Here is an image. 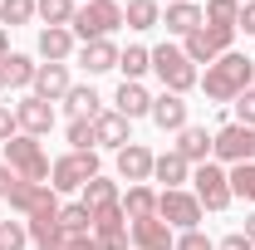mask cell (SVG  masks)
Wrapping results in <instances>:
<instances>
[{
	"mask_svg": "<svg viewBox=\"0 0 255 250\" xmlns=\"http://www.w3.org/2000/svg\"><path fill=\"white\" fill-rule=\"evenodd\" d=\"M255 79V59H246V54H221L216 64H206V74H201V89H206V98L211 103H236V98L251 89Z\"/></svg>",
	"mask_w": 255,
	"mask_h": 250,
	"instance_id": "cell-1",
	"label": "cell"
},
{
	"mask_svg": "<svg viewBox=\"0 0 255 250\" xmlns=\"http://www.w3.org/2000/svg\"><path fill=\"white\" fill-rule=\"evenodd\" d=\"M118 25H123V5L118 0H89V5L74 10V25L69 30H74V39L89 44V39H108Z\"/></svg>",
	"mask_w": 255,
	"mask_h": 250,
	"instance_id": "cell-2",
	"label": "cell"
},
{
	"mask_svg": "<svg viewBox=\"0 0 255 250\" xmlns=\"http://www.w3.org/2000/svg\"><path fill=\"white\" fill-rule=\"evenodd\" d=\"M152 74L162 79L167 94H187L191 84H201V74H196V64L182 54V44H157V49H152Z\"/></svg>",
	"mask_w": 255,
	"mask_h": 250,
	"instance_id": "cell-3",
	"label": "cell"
},
{
	"mask_svg": "<svg viewBox=\"0 0 255 250\" xmlns=\"http://www.w3.org/2000/svg\"><path fill=\"white\" fill-rule=\"evenodd\" d=\"M5 162L20 182H49V157L39 147V137H30V132H15L5 142Z\"/></svg>",
	"mask_w": 255,
	"mask_h": 250,
	"instance_id": "cell-4",
	"label": "cell"
},
{
	"mask_svg": "<svg viewBox=\"0 0 255 250\" xmlns=\"http://www.w3.org/2000/svg\"><path fill=\"white\" fill-rule=\"evenodd\" d=\"M231 44H236V30H221V25H201V30H191L182 39V54L191 64H216L221 54H231Z\"/></svg>",
	"mask_w": 255,
	"mask_h": 250,
	"instance_id": "cell-5",
	"label": "cell"
},
{
	"mask_svg": "<svg viewBox=\"0 0 255 250\" xmlns=\"http://www.w3.org/2000/svg\"><path fill=\"white\" fill-rule=\"evenodd\" d=\"M98 177V157L94 152H69L49 167V187L54 191H84Z\"/></svg>",
	"mask_w": 255,
	"mask_h": 250,
	"instance_id": "cell-6",
	"label": "cell"
},
{
	"mask_svg": "<svg viewBox=\"0 0 255 250\" xmlns=\"http://www.w3.org/2000/svg\"><path fill=\"white\" fill-rule=\"evenodd\" d=\"M157 216L172 226V231H201V201L196 191H157Z\"/></svg>",
	"mask_w": 255,
	"mask_h": 250,
	"instance_id": "cell-7",
	"label": "cell"
},
{
	"mask_svg": "<svg viewBox=\"0 0 255 250\" xmlns=\"http://www.w3.org/2000/svg\"><path fill=\"white\" fill-rule=\"evenodd\" d=\"M191 182H196V201H201V211H226V206H231V177H226V167L201 162V167L191 172Z\"/></svg>",
	"mask_w": 255,
	"mask_h": 250,
	"instance_id": "cell-8",
	"label": "cell"
},
{
	"mask_svg": "<svg viewBox=\"0 0 255 250\" xmlns=\"http://www.w3.org/2000/svg\"><path fill=\"white\" fill-rule=\"evenodd\" d=\"M211 157H221V162H255V127L246 123H226L216 137H211Z\"/></svg>",
	"mask_w": 255,
	"mask_h": 250,
	"instance_id": "cell-9",
	"label": "cell"
},
{
	"mask_svg": "<svg viewBox=\"0 0 255 250\" xmlns=\"http://www.w3.org/2000/svg\"><path fill=\"white\" fill-rule=\"evenodd\" d=\"M15 123H20V132H30V137H44V132L54 127V103H44L39 94L20 98V103H15Z\"/></svg>",
	"mask_w": 255,
	"mask_h": 250,
	"instance_id": "cell-10",
	"label": "cell"
},
{
	"mask_svg": "<svg viewBox=\"0 0 255 250\" xmlns=\"http://www.w3.org/2000/svg\"><path fill=\"white\" fill-rule=\"evenodd\" d=\"M132 246L137 250H177V236L162 216H147V221H132Z\"/></svg>",
	"mask_w": 255,
	"mask_h": 250,
	"instance_id": "cell-11",
	"label": "cell"
},
{
	"mask_svg": "<svg viewBox=\"0 0 255 250\" xmlns=\"http://www.w3.org/2000/svg\"><path fill=\"white\" fill-rule=\"evenodd\" d=\"M152 162H157V157L147 152L142 142H128L123 152H118V177L132 182V187H137V182H152Z\"/></svg>",
	"mask_w": 255,
	"mask_h": 250,
	"instance_id": "cell-12",
	"label": "cell"
},
{
	"mask_svg": "<svg viewBox=\"0 0 255 250\" xmlns=\"http://www.w3.org/2000/svg\"><path fill=\"white\" fill-rule=\"evenodd\" d=\"M147 118H152L162 132H182V127H187V103H182V94H167V89H162V94L152 98V113H147Z\"/></svg>",
	"mask_w": 255,
	"mask_h": 250,
	"instance_id": "cell-13",
	"label": "cell"
},
{
	"mask_svg": "<svg viewBox=\"0 0 255 250\" xmlns=\"http://www.w3.org/2000/svg\"><path fill=\"white\" fill-rule=\"evenodd\" d=\"M94 142H98V147H113V152H123L128 142H132L128 118H123V113H113V108H108V113H98V118H94Z\"/></svg>",
	"mask_w": 255,
	"mask_h": 250,
	"instance_id": "cell-14",
	"label": "cell"
},
{
	"mask_svg": "<svg viewBox=\"0 0 255 250\" xmlns=\"http://www.w3.org/2000/svg\"><path fill=\"white\" fill-rule=\"evenodd\" d=\"M39 54H44L49 64H64L69 54H79L74 30H64V25H44V30H39Z\"/></svg>",
	"mask_w": 255,
	"mask_h": 250,
	"instance_id": "cell-15",
	"label": "cell"
},
{
	"mask_svg": "<svg viewBox=\"0 0 255 250\" xmlns=\"http://www.w3.org/2000/svg\"><path fill=\"white\" fill-rule=\"evenodd\" d=\"M69 89H74V84H69V69H64V64H39V69H34V94L44 98V103H59Z\"/></svg>",
	"mask_w": 255,
	"mask_h": 250,
	"instance_id": "cell-16",
	"label": "cell"
},
{
	"mask_svg": "<svg viewBox=\"0 0 255 250\" xmlns=\"http://www.w3.org/2000/svg\"><path fill=\"white\" fill-rule=\"evenodd\" d=\"M118 44L113 39H89V44H79V64L89 69V74H108V69H118Z\"/></svg>",
	"mask_w": 255,
	"mask_h": 250,
	"instance_id": "cell-17",
	"label": "cell"
},
{
	"mask_svg": "<svg viewBox=\"0 0 255 250\" xmlns=\"http://www.w3.org/2000/svg\"><path fill=\"white\" fill-rule=\"evenodd\" d=\"M113 113H123L128 123L132 118H142V113H152V94L142 89V84H118V94H113Z\"/></svg>",
	"mask_w": 255,
	"mask_h": 250,
	"instance_id": "cell-18",
	"label": "cell"
},
{
	"mask_svg": "<svg viewBox=\"0 0 255 250\" xmlns=\"http://www.w3.org/2000/svg\"><path fill=\"white\" fill-rule=\"evenodd\" d=\"M162 25H167V34H182V39H187L191 30H201V25H206V15H201V5H196V0H187V5H167Z\"/></svg>",
	"mask_w": 255,
	"mask_h": 250,
	"instance_id": "cell-19",
	"label": "cell"
},
{
	"mask_svg": "<svg viewBox=\"0 0 255 250\" xmlns=\"http://www.w3.org/2000/svg\"><path fill=\"white\" fill-rule=\"evenodd\" d=\"M84 206H89V216H103V211H118L123 196H118V187H113L108 177H94V182L84 187Z\"/></svg>",
	"mask_w": 255,
	"mask_h": 250,
	"instance_id": "cell-20",
	"label": "cell"
},
{
	"mask_svg": "<svg viewBox=\"0 0 255 250\" xmlns=\"http://www.w3.org/2000/svg\"><path fill=\"white\" fill-rule=\"evenodd\" d=\"M152 177H157V182H167V191H177L182 182H191V162L172 147V152H162L157 162H152Z\"/></svg>",
	"mask_w": 255,
	"mask_h": 250,
	"instance_id": "cell-21",
	"label": "cell"
},
{
	"mask_svg": "<svg viewBox=\"0 0 255 250\" xmlns=\"http://www.w3.org/2000/svg\"><path fill=\"white\" fill-rule=\"evenodd\" d=\"M177 152L201 167V162L211 157V132H206V127H196V123H187L182 132H177Z\"/></svg>",
	"mask_w": 255,
	"mask_h": 250,
	"instance_id": "cell-22",
	"label": "cell"
},
{
	"mask_svg": "<svg viewBox=\"0 0 255 250\" xmlns=\"http://www.w3.org/2000/svg\"><path fill=\"white\" fill-rule=\"evenodd\" d=\"M123 216H128V221H147V216H157V191L147 187V182L128 187V196H123Z\"/></svg>",
	"mask_w": 255,
	"mask_h": 250,
	"instance_id": "cell-23",
	"label": "cell"
},
{
	"mask_svg": "<svg viewBox=\"0 0 255 250\" xmlns=\"http://www.w3.org/2000/svg\"><path fill=\"white\" fill-rule=\"evenodd\" d=\"M123 25L128 30H152V25H162V5L157 0H128L123 5Z\"/></svg>",
	"mask_w": 255,
	"mask_h": 250,
	"instance_id": "cell-24",
	"label": "cell"
},
{
	"mask_svg": "<svg viewBox=\"0 0 255 250\" xmlns=\"http://www.w3.org/2000/svg\"><path fill=\"white\" fill-rule=\"evenodd\" d=\"M64 103H69L74 118H98V113H103V98H98L89 84H74V89L64 94Z\"/></svg>",
	"mask_w": 255,
	"mask_h": 250,
	"instance_id": "cell-25",
	"label": "cell"
},
{
	"mask_svg": "<svg viewBox=\"0 0 255 250\" xmlns=\"http://www.w3.org/2000/svg\"><path fill=\"white\" fill-rule=\"evenodd\" d=\"M118 69H123L128 84H137V79L152 69V49H142V44H128L123 54H118Z\"/></svg>",
	"mask_w": 255,
	"mask_h": 250,
	"instance_id": "cell-26",
	"label": "cell"
},
{
	"mask_svg": "<svg viewBox=\"0 0 255 250\" xmlns=\"http://www.w3.org/2000/svg\"><path fill=\"white\" fill-rule=\"evenodd\" d=\"M34 69H39V64H34L30 54H10V59H5V84H10V89H34Z\"/></svg>",
	"mask_w": 255,
	"mask_h": 250,
	"instance_id": "cell-27",
	"label": "cell"
},
{
	"mask_svg": "<svg viewBox=\"0 0 255 250\" xmlns=\"http://www.w3.org/2000/svg\"><path fill=\"white\" fill-rule=\"evenodd\" d=\"M74 10H79L74 0H34V15H39L44 25H64V30L74 25Z\"/></svg>",
	"mask_w": 255,
	"mask_h": 250,
	"instance_id": "cell-28",
	"label": "cell"
},
{
	"mask_svg": "<svg viewBox=\"0 0 255 250\" xmlns=\"http://www.w3.org/2000/svg\"><path fill=\"white\" fill-rule=\"evenodd\" d=\"M59 231H69V236H89V231H94V216H89V206H84V201H74V206H59Z\"/></svg>",
	"mask_w": 255,
	"mask_h": 250,
	"instance_id": "cell-29",
	"label": "cell"
},
{
	"mask_svg": "<svg viewBox=\"0 0 255 250\" xmlns=\"http://www.w3.org/2000/svg\"><path fill=\"white\" fill-rule=\"evenodd\" d=\"M226 177H231V196H241V201L255 206V162H236Z\"/></svg>",
	"mask_w": 255,
	"mask_h": 250,
	"instance_id": "cell-30",
	"label": "cell"
},
{
	"mask_svg": "<svg viewBox=\"0 0 255 250\" xmlns=\"http://www.w3.org/2000/svg\"><path fill=\"white\" fill-rule=\"evenodd\" d=\"M201 15H206V25L236 30V20H241V5H236V0H206V5H201Z\"/></svg>",
	"mask_w": 255,
	"mask_h": 250,
	"instance_id": "cell-31",
	"label": "cell"
},
{
	"mask_svg": "<svg viewBox=\"0 0 255 250\" xmlns=\"http://www.w3.org/2000/svg\"><path fill=\"white\" fill-rule=\"evenodd\" d=\"M39 250H103V246H98L94 236H69V231H54Z\"/></svg>",
	"mask_w": 255,
	"mask_h": 250,
	"instance_id": "cell-32",
	"label": "cell"
},
{
	"mask_svg": "<svg viewBox=\"0 0 255 250\" xmlns=\"http://www.w3.org/2000/svg\"><path fill=\"white\" fill-rule=\"evenodd\" d=\"M0 20L15 30V25H30L34 20V0H0Z\"/></svg>",
	"mask_w": 255,
	"mask_h": 250,
	"instance_id": "cell-33",
	"label": "cell"
},
{
	"mask_svg": "<svg viewBox=\"0 0 255 250\" xmlns=\"http://www.w3.org/2000/svg\"><path fill=\"white\" fill-rule=\"evenodd\" d=\"M30 246V226L25 221H0V250H25Z\"/></svg>",
	"mask_w": 255,
	"mask_h": 250,
	"instance_id": "cell-34",
	"label": "cell"
},
{
	"mask_svg": "<svg viewBox=\"0 0 255 250\" xmlns=\"http://www.w3.org/2000/svg\"><path fill=\"white\" fill-rule=\"evenodd\" d=\"M69 142H74V152H94V118H69Z\"/></svg>",
	"mask_w": 255,
	"mask_h": 250,
	"instance_id": "cell-35",
	"label": "cell"
},
{
	"mask_svg": "<svg viewBox=\"0 0 255 250\" xmlns=\"http://www.w3.org/2000/svg\"><path fill=\"white\" fill-rule=\"evenodd\" d=\"M177 250H216V241L201 236V231H182V236H177Z\"/></svg>",
	"mask_w": 255,
	"mask_h": 250,
	"instance_id": "cell-36",
	"label": "cell"
},
{
	"mask_svg": "<svg viewBox=\"0 0 255 250\" xmlns=\"http://www.w3.org/2000/svg\"><path fill=\"white\" fill-rule=\"evenodd\" d=\"M236 123L255 127V89H246V94L236 98Z\"/></svg>",
	"mask_w": 255,
	"mask_h": 250,
	"instance_id": "cell-37",
	"label": "cell"
},
{
	"mask_svg": "<svg viewBox=\"0 0 255 250\" xmlns=\"http://www.w3.org/2000/svg\"><path fill=\"white\" fill-rule=\"evenodd\" d=\"M15 132H20V123H15V108H5V103H0V142H10Z\"/></svg>",
	"mask_w": 255,
	"mask_h": 250,
	"instance_id": "cell-38",
	"label": "cell"
},
{
	"mask_svg": "<svg viewBox=\"0 0 255 250\" xmlns=\"http://www.w3.org/2000/svg\"><path fill=\"white\" fill-rule=\"evenodd\" d=\"M236 30L255 34V0H246V5H241V20H236Z\"/></svg>",
	"mask_w": 255,
	"mask_h": 250,
	"instance_id": "cell-39",
	"label": "cell"
},
{
	"mask_svg": "<svg viewBox=\"0 0 255 250\" xmlns=\"http://www.w3.org/2000/svg\"><path fill=\"white\" fill-rule=\"evenodd\" d=\"M216 250H255V246L246 241V231H231V236H226V241H221Z\"/></svg>",
	"mask_w": 255,
	"mask_h": 250,
	"instance_id": "cell-40",
	"label": "cell"
},
{
	"mask_svg": "<svg viewBox=\"0 0 255 250\" xmlns=\"http://www.w3.org/2000/svg\"><path fill=\"white\" fill-rule=\"evenodd\" d=\"M15 182H20V177L10 172V162H0V196H10V187H15Z\"/></svg>",
	"mask_w": 255,
	"mask_h": 250,
	"instance_id": "cell-41",
	"label": "cell"
},
{
	"mask_svg": "<svg viewBox=\"0 0 255 250\" xmlns=\"http://www.w3.org/2000/svg\"><path fill=\"white\" fill-rule=\"evenodd\" d=\"M10 59V30H5V25H0V64Z\"/></svg>",
	"mask_w": 255,
	"mask_h": 250,
	"instance_id": "cell-42",
	"label": "cell"
},
{
	"mask_svg": "<svg viewBox=\"0 0 255 250\" xmlns=\"http://www.w3.org/2000/svg\"><path fill=\"white\" fill-rule=\"evenodd\" d=\"M246 241H251V246H255V211H251V216H246Z\"/></svg>",
	"mask_w": 255,
	"mask_h": 250,
	"instance_id": "cell-43",
	"label": "cell"
},
{
	"mask_svg": "<svg viewBox=\"0 0 255 250\" xmlns=\"http://www.w3.org/2000/svg\"><path fill=\"white\" fill-rule=\"evenodd\" d=\"M5 89H10V84H5V64H0V94H5Z\"/></svg>",
	"mask_w": 255,
	"mask_h": 250,
	"instance_id": "cell-44",
	"label": "cell"
},
{
	"mask_svg": "<svg viewBox=\"0 0 255 250\" xmlns=\"http://www.w3.org/2000/svg\"><path fill=\"white\" fill-rule=\"evenodd\" d=\"M167 5H187V0H167Z\"/></svg>",
	"mask_w": 255,
	"mask_h": 250,
	"instance_id": "cell-45",
	"label": "cell"
},
{
	"mask_svg": "<svg viewBox=\"0 0 255 250\" xmlns=\"http://www.w3.org/2000/svg\"><path fill=\"white\" fill-rule=\"evenodd\" d=\"M251 89H255V79H251Z\"/></svg>",
	"mask_w": 255,
	"mask_h": 250,
	"instance_id": "cell-46",
	"label": "cell"
},
{
	"mask_svg": "<svg viewBox=\"0 0 255 250\" xmlns=\"http://www.w3.org/2000/svg\"><path fill=\"white\" fill-rule=\"evenodd\" d=\"M84 5H89V0H84Z\"/></svg>",
	"mask_w": 255,
	"mask_h": 250,
	"instance_id": "cell-47",
	"label": "cell"
},
{
	"mask_svg": "<svg viewBox=\"0 0 255 250\" xmlns=\"http://www.w3.org/2000/svg\"><path fill=\"white\" fill-rule=\"evenodd\" d=\"M0 221H5V216H0Z\"/></svg>",
	"mask_w": 255,
	"mask_h": 250,
	"instance_id": "cell-48",
	"label": "cell"
}]
</instances>
